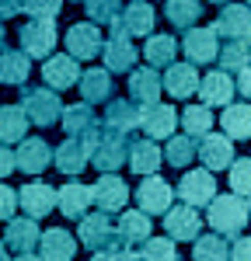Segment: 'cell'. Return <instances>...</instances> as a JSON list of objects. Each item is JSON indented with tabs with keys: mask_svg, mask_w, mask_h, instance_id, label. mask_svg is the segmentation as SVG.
<instances>
[{
	"mask_svg": "<svg viewBox=\"0 0 251 261\" xmlns=\"http://www.w3.org/2000/svg\"><path fill=\"white\" fill-rule=\"evenodd\" d=\"M209 209V226L223 237H237L244 233V226L251 220V205L244 202V195L230 192V195H216V199L206 205Z\"/></svg>",
	"mask_w": 251,
	"mask_h": 261,
	"instance_id": "6da1fadb",
	"label": "cell"
},
{
	"mask_svg": "<svg viewBox=\"0 0 251 261\" xmlns=\"http://www.w3.org/2000/svg\"><path fill=\"white\" fill-rule=\"evenodd\" d=\"M21 108L32 125L39 129H49V125H60V115H63V101L53 87H21Z\"/></svg>",
	"mask_w": 251,
	"mask_h": 261,
	"instance_id": "7a4b0ae2",
	"label": "cell"
},
{
	"mask_svg": "<svg viewBox=\"0 0 251 261\" xmlns=\"http://www.w3.org/2000/svg\"><path fill=\"white\" fill-rule=\"evenodd\" d=\"M21 49L32 56V60H45L56 53V42H60V32H56V18H28L18 32Z\"/></svg>",
	"mask_w": 251,
	"mask_h": 261,
	"instance_id": "3957f363",
	"label": "cell"
},
{
	"mask_svg": "<svg viewBox=\"0 0 251 261\" xmlns=\"http://www.w3.org/2000/svg\"><path fill=\"white\" fill-rule=\"evenodd\" d=\"M81 237L77 241L87 247V251H108V247H126L122 237H119V226L112 223V216L108 213H87L81 220V230H77Z\"/></svg>",
	"mask_w": 251,
	"mask_h": 261,
	"instance_id": "277c9868",
	"label": "cell"
},
{
	"mask_svg": "<svg viewBox=\"0 0 251 261\" xmlns=\"http://www.w3.org/2000/svg\"><path fill=\"white\" fill-rule=\"evenodd\" d=\"M154 24H157V11H154V4H146V0H133V4H126V7H122V14L112 21V35L146 39V35H154Z\"/></svg>",
	"mask_w": 251,
	"mask_h": 261,
	"instance_id": "5b68a950",
	"label": "cell"
},
{
	"mask_svg": "<svg viewBox=\"0 0 251 261\" xmlns=\"http://www.w3.org/2000/svg\"><path fill=\"white\" fill-rule=\"evenodd\" d=\"M182 53H185V60L192 66H209V63H216L220 56V35H216V28L209 24V28H188L185 35H182Z\"/></svg>",
	"mask_w": 251,
	"mask_h": 261,
	"instance_id": "8992f818",
	"label": "cell"
},
{
	"mask_svg": "<svg viewBox=\"0 0 251 261\" xmlns=\"http://www.w3.org/2000/svg\"><path fill=\"white\" fill-rule=\"evenodd\" d=\"M66 53L73 56V60H94L98 53L105 49V35H102V24H94V21H81V24H70L66 28Z\"/></svg>",
	"mask_w": 251,
	"mask_h": 261,
	"instance_id": "52a82bcc",
	"label": "cell"
},
{
	"mask_svg": "<svg viewBox=\"0 0 251 261\" xmlns=\"http://www.w3.org/2000/svg\"><path fill=\"white\" fill-rule=\"evenodd\" d=\"M174 192L182 195V202L203 209V205H209V202L216 199V178H213L209 167H195V171H185V174H182V181H178Z\"/></svg>",
	"mask_w": 251,
	"mask_h": 261,
	"instance_id": "ba28073f",
	"label": "cell"
},
{
	"mask_svg": "<svg viewBox=\"0 0 251 261\" xmlns=\"http://www.w3.org/2000/svg\"><path fill=\"white\" fill-rule=\"evenodd\" d=\"M42 81L53 91H70L81 81V60H73L70 53H53L42 63Z\"/></svg>",
	"mask_w": 251,
	"mask_h": 261,
	"instance_id": "9c48e42d",
	"label": "cell"
},
{
	"mask_svg": "<svg viewBox=\"0 0 251 261\" xmlns=\"http://www.w3.org/2000/svg\"><path fill=\"white\" fill-rule=\"evenodd\" d=\"M164 233L174 244L178 241H195V237L203 233V216H199V209L188 205V202L171 205V209L164 213Z\"/></svg>",
	"mask_w": 251,
	"mask_h": 261,
	"instance_id": "30bf717a",
	"label": "cell"
},
{
	"mask_svg": "<svg viewBox=\"0 0 251 261\" xmlns=\"http://www.w3.org/2000/svg\"><path fill=\"white\" fill-rule=\"evenodd\" d=\"M102 122H105V129H112V133H119V136H129V133L140 129L143 108L133 98H112V101H105V119Z\"/></svg>",
	"mask_w": 251,
	"mask_h": 261,
	"instance_id": "8fae6325",
	"label": "cell"
},
{
	"mask_svg": "<svg viewBox=\"0 0 251 261\" xmlns=\"http://www.w3.org/2000/svg\"><path fill=\"white\" fill-rule=\"evenodd\" d=\"M129 161V136H119L112 129H105V136L98 140V146L91 150V164L108 174V171H119L122 164Z\"/></svg>",
	"mask_w": 251,
	"mask_h": 261,
	"instance_id": "7c38bea8",
	"label": "cell"
},
{
	"mask_svg": "<svg viewBox=\"0 0 251 261\" xmlns=\"http://www.w3.org/2000/svg\"><path fill=\"white\" fill-rule=\"evenodd\" d=\"M91 192H94V205H98L102 213H108V216L122 213L126 202H129V185H126V178H119L115 171L102 174V178L91 185Z\"/></svg>",
	"mask_w": 251,
	"mask_h": 261,
	"instance_id": "4fadbf2b",
	"label": "cell"
},
{
	"mask_svg": "<svg viewBox=\"0 0 251 261\" xmlns=\"http://www.w3.org/2000/svg\"><path fill=\"white\" fill-rule=\"evenodd\" d=\"M18 205L24 209V216L45 220V216L56 209V188L45 185V181H28V185L18 188Z\"/></svg>",
	"mask_w": 251,
	"mask_h": 261,
	"instance_id": "5bb4252c",
	"label": "cell"
},
{
	"mask_svg": "<svg viewBox=\"0 0 251 261\" xmlns=\"http://www.w3.org/2000/svg\"><path fill=\"white\" fill-rule=\"evenodd\" d=\"M171 199H174V188L157 174H146L140 181V188H136V205L143 213H150V216H164L171 209Z\"/></svg>",
	"mask_w": 251,
	"mask_h": 261,
	"instance_id": "9a60e30c",
	"label": "cell"
},
{
	"mask_svg": "<svg viewBox=\"0 0 251 261\" xmlns=\"http://www.w3.org/2000/svg\"><path fill=\"white\" fill-rule=\"evenodd\" d=\"M94 205V192L91 185H81V181H66L63 188H56V209H60L66 220H77L81 223Z\"/></svg>",
	"mask_w": 251,
	"mask_h": 261,
	"instance_id": "2e32d148",
	"label": "cell"
},
{
	"mask_svg": "<svg viewBox=\"0 0 251 261\" xmlns=\"http://www.w3.org/2000/svg\"><path fill=\"white\" fill-rule=\"evenodd\" d=\"M164 91L171 94L174 101H188L192 94H199V66H192V63H171V66H164Z\"/></svg>",
	"mask_w": 251,
	"mask_h": 261,
	"instance_id": "e0dca14e",
	"label": "cell"
},
{
	"mask_svg": "<svg viewBox=\"0 0 251 261\" xmlns=\"http://www.w3.org/2000/svg\"><path fill=\"white\" fill-rule=\"evenodd\" d=\"M53 150H56V146H49L42 136H24V140L18 143V150H14L18 171H24V174H42V171L53 164Z\"/></svg>",
	"mask_w": 251,
	"mask_h": 261,
	"instance_id": "ac0fdd59",
	"label": "cell"
},
{
	"mask_svg": "<svg viewBox=\"0 0 251 261\" xmlns=\"http://www.w3.org/2000/svg\"><path fill=\"white\" fill-rule=\"evenodd\" d=\"M161 91H164V81L157 77V66H133L129 70V98L136 101L140 108L157 105Z\"/></svg>",
	"mask_w": 251,
	"mask_h": 261,
	"instance_id": "d6986e66",
	"label": "cell"
},
{
	"mask_svg": "<svg viewBox=\"0 0 251 261\" xmlns=\"http://www.w3.org/2000/svg\"><path fill=\"white\" fill-rule=\"evenodd\" d=\"M199 161L213 174L216 171H227L230 164H234V140H230L227 133H206L199 140Z\"/></svg>",
	"mask_w": 251,
	"mask_h": 261,
	"instance_id": "ffe728a7",
	"label": "cell"
},
{
	"mask_svg": "<svg viewBox=\"0 0 251 261\" xmlns=\"http://www.w3.org/2000/svg\"><path fill=\"white\" fill-rule=\"evenodd\" d=\"M53 164H56L60 174L77 178V174H84V167L91 164V153H87V146H84L81 136H66V140L53 150Z\"/></svg>",
	"mask_w": 251,
	"mask_h": 261,
	"instance_id": "44dd1931",
	"label": "cell"
},
{
	"mask_svg": "<svg viewBox=\"0 0 251 261\" xmlns=\"http://www.w3.org/2000/svg\"><path fill=\"white\" fill-rule=\"evenodd\" d=\"M77 247L81 241L70 233V230H63V226H49L45 233L39 237V258L42 261H73L77 258Z\"/></svg>",
	"mask_w": 251,
	"mask_h": 261,
	"instance_id": "7402d4cb",
	"label": "cell"
},
{
	"mask_svg": "<svg viewBox=\"0 0 251 261\" xmlns=\"http://www.w3.org/2000/svg\"><path fill=\"white\" fill-rule=\"evenodd\" d=\"M234 94H237L234 73H227V70H209L206 77L199 81V98L209 108H227L230 101H234Z\"/></svg>",
	"mask_w": 251,
	"mask_h": 261,
	"instance_id": "603a6c76",
	"label": "cell"
},
{
	"mask_svg": "<svg viewBox=\"0 0 251 261\" xmlns=\"http://www.w3.org/2000/svg\"><path fill=\"white\" fill-rule=\"evenodd\" d=\"M140 129L146 133V140H171L174 129H178V112L171 105H161V101L157 105H146Z\"/></svg>",
	"mask_w": 251,
	"mask_h": 261,
	"instance_id": "cb8c5ba5",
	"label": "cell"
},
{
	"mask_svg": "<svg viewBox=\"0 0 251 261\" xmlns=\"http://www.w3.org/2000/svg\"><path fill=\"white\" fill-rule=\"evenodd\" d=\"M213 28L223 39H248L251 35V7L248 4H223V11L216 14Z\"/></svg>",
	"mask_w": 251,
	"mask_h": 261,
	"instance_id": "d4e9b609",
	"label": "cell"
},
{
	"mask_svg": "<svg viewBox=\"0 0 251 261\" xmlns=\"http://www.w3.org/2000/svg\"><path fill=\"white\" fill-rule=\"evenodd\" d=\"M77 91H81V98L87 101V105H105V101H112V94H115L112 73H108L105 66H87V70H81Z\"/></svg>",
	"mask_w": 251,
	"mask_h": 261,
	"instance_id": "484cf974",
	"label": "cell"
},
{
	"mask_svg": "<svg viewBox=\"0 0 251 261\" xmlns=\"http://www.w3.org/2000/svg\"><path fill=\"white\" fill-rule=\"evenodd\" d=\"M140 60V53H136V45L126 39V35H112V39H105V49H102V63L108 73H129L133 66Z\"/></svg>",
	"mask_w": 251,
	"mask_h": 261,
	"instance_id": "4316f807",
	"label": "cell"
},
{
	"mask_svg": "<svg viewBox=\"0 0 251 261\" xmlns=\"http://www.w3.org/2000/svg\"><path fill=\"white\" fill-rule=\"evenodd\" d=\"M39 237H42V230L35 226L32 216L7 220V230H4V244H7V251H14V254H28V251L39 247Z\"/></svg>",
	"mask_w": 251,
	"mask_h": 261,
	"instance_id": "83f0119b",
	"label": "cell"
},
{
	"mask_svg": "<svg viewBox=\"0 0 251 261\" xmlns=\"http://www.w3.org/2000/svg\"><path fill=\"white\" fill-rule=\"evenodd\" d=\"M161 164H164V150L157 146V140H136L129 143V171L133 174H157L161 171Z\"/></svg>",
	"mask_w": 251,
	"mask_h": 261,
	"instance_id": "f1b7e54d",
	"label": "cell"
},
{
	"mask_svg": "<svg viewBox=\"0 0 251 261\" xmlns=\"http://www.w3.org/2000/svg\"><path fill=\"white\" fill-rule=\"evenodd\" d=\"M32 77V56L24 49H4L0 53V84L24 87Z\"/></svg>",
	"mask_w": 251,
	"mask_h": 261,
	"instance_id": "f546056e",
	"label": "cell"
},
{
	"mask_svg": "<svg viewBox=\"0 0 251 261\" xmlns=\"http://www.w3.org/2000/svg\"><path fill=\"white\" fill-rule=\"evenodd\" d=\"M119 237H122L126 247H133V244H143L150 233H154V226H150V213L143 209H122V216H119Z\"/></svg>",
	"mask_w": 251,
	"mask_h": 261,
	"instance_id": "4dcf8cb0",
	"label": "cell"
},
{
	"mask_svg": "<svg viewBox=\"0 0 251 261\" xmlns=\"http://www.w3.org/2000/svg\"><path fill=\"white\" fill-rule=\"evenodd\" d=\"M220 125H223V133H227L230 140L244 143L251 140V105H244V101H230L227 108H223V115H220Z\"/></svg>",
	"mask_w": 251,
	"mask_h": 261,
	"instance_id": "1f68e13d",
	"label": "cell"
},
{
	"mask_svg": "<svg viewBox=\"0 0 251 261\" xmlns=\"http://www.w3.org/2000/svg\"><path fill=\"white\" fill-rule=\"evenodd\" d=\"M178 39L174 35H146V42H143V60L150 63V66H171V63L178 60Z\"/></svg>",
	"mask_w": 251,
	"mask_h": 261,
	"instance_id": "d6a6232c",
	"label": "cell"
},
{
	"mask_svg": "<svg viewBox=\"0 0 251 261\" xmlns=\"http://www.w3.org/2000/svg\"><path fill=\"white\" fill-rule=\"evenodd\" d=\"M28 115L21 105H0V143H21L28 136Z\"/></svg>",
	"mask_w": 251,
	"mask_h": 261,
	"instance_id": "836d02e7",
	"label": "cell"
},
{
	"mask_svg": "<svg viewBox=\"0 0 251 261\" xmlns=\"http://www.w3.org/2000/svg\"><path fill=\"white\" fill-rule=\"evenodd\" d=\"M192 261H230V244L223 233H199L192 241Z\"/></svg>",
	"mask_w": 251,
	"mask_h": 261,
	"instance_id": "e575fe53",
	"label": "cell"
},
{
	"mask_svg": "<svg viewBox=\"0 0 251 261\" xmlns=\"http://www.w3.org/2000/svg\"><path fill=\"white\" fill-rule=\"evenodd\" d=\"M164 18L174 24V28H195L199 18H203V0H167L164 4Z\"/></svg>",
	"mask_w": 251,
	"mask_h": 261,
	"instance_id": "d590c367",
	"label": "cell"
},
{
	"mask_svg": "<svg viewBox=\"0 0 251 261\" xmlns=\"http://www.w3.org/2000/svg\"><path fill=\"white\" fill-rule=\"evenodd\" d=\"M216 63H220L227 73H237V70L251 66V42L248 39H227L223 45H220Z\"/></svg>",
	"mask_w": 251,
	"mask_h": 261,
	"instance_id": "8d00e7d4",
	"label": "cell"
},
{
	"mask_svg": "<svg viewBox=\"0 0 251 261\" xmlns=\"http://www.w3.org/2000/svg\"><path fill=\"white\" fill-rule=\"evenodd\" d=\"M182 129H185V136H192V140H203L206 133H213V108L209 105H188L185 112H182Z\"/></svg>",
	"mask_w": 251,
	"mask_h": 261,
	"instance_id": "74e56055",
	"label": "cell"
},
{
	"mask_svg": "<svg viewBox=\"0 0 251 261\" xmlns=\"http://www.w3.org/2000/svg\"><path fill=\"white\" fill-rule=\"evenodd\" d=\"M94 105H87V101H77V105H66L60 115V125L66 136H81L87 125H94Z\"/></svg>",
	"mask_w": 251,
	"mask_h": 261,
	"instance_id": "f35d334b",
	"label": "cell"
},
{
	"mask_svg": "<svg viewBox=\"0 0 251 261\" xmlns=\"http://www.w3.org/2000/svg\"><path fill=\"white\" fill-rule=\"evenodd\" d=\"M195 157H199V143L192 140V136H178V133H174V136L167 140L164 164H171V167H178V171H182V167H188Z\"/></svg>",
	"mask_w": 251,
	"mask_h": 261,
	"instance_id": "ab89813d",
	"label": "cell"
},
{
	"mask_svg": "<svg viewBox=\"0 0 251 261\" xmlns=\"http://www.w3.org/2000/svg\"><path fill=\"white\" fill-rule=\"evenodd\" d=\"M140 261H178L174 241L171 237H146L140 244Z\"/></svg>",
	"mask_w": 251,
	"mask_h": 261,
	"instance_id": "60d3db41",
	"label": "cell"
},
{
	"mask_svg": "<svg viewBox=\"0 0 251 261\" xmlns=\"http://www.w3.org/2000/svg\"><path fill=\"white\" fill-rule=\"evenodd\" d=\"M122 0H84V11H87V21L94 24H112V21L122 14Z\"/></svg>",
	"mask_w": 251,
	"mask_h": 261,
	"instance_id": "b9f144b4",
	"label": "cell"
},
{
	"mask_svg": "<svg viewBox=\"0 0 251 261\" xmlns=\"http://www.w3.org/2000/svg\"><path fill=\"white\" fill-rule=\"evenodd\" d=\"M230 171V192H237V195H244L251 199V157H237V161L227 167Z\"/></svg>",
	"mask_w": 251,
	"mask_h": 261,
	"instance_id": "7bdbcfd3",
	"label": "cell"
},
{
	"mask_svg": "<svg viewBox=\"0 0 251 261\" xmlns=\"http://www.w3.org/2000/svg\"><path fill=\"white\" fill-rule=\"evenodd\" d=\"M63 11V0H24L21 4V14L28 18H56Z\"/></svg>",
	"mask_w": 251,
	"mask_h": 261,
	"instance_id": "ee69618b",
	"label": "cell"
},
{
	"mask_svg": "<svg viewBox=\"0 0 251 261\" xmlns=\"http://www.w3.org/2000/svg\"><path fill=\"white\" fill-rule=\"evenodd\" d=\"M21 205H18V192L14 188H7L4 181H0V223H7V220H14V213H18Z\"/></svg>",
	"mask_w": 251,
	"mask_h": 261,
	"instance_id": "f6af8a7d",
	"label": "cell"
},
{
	"mask_svg": "<svg viewBox=\"0 0 251 261\" xmlns=\"http://www.w3.org/2000/svg\"><path fill=\"white\" fill-rule=\"evenodd\" d=\"M91 261H140V254L129 247H108V251H94Z\"/></svg>",
	"mask_w": 251,
	"mask_h": 261,
	"instance_id": "bcb514c9",
	"label": "cell"
},
{
	"mask_svg": "<svg viewBox=\"0 0 251 261\" xmlns=\"http://www.w3.org/2000/svg\"><path fill=\"white\" fill-rule=\"evenodd\" d=\"M14 167H18L14 150H7V143H0V178H11V174H14Z\"/></svg>",
	"mask_w": 251,
	"mask_h": 261,
	"instance_id": "7dc6e473",
	"label": "cell"
},
{
	"mask_svg": "<svg viewBox=\"0 0 251 261\" xmlns=\"http://www.w3.org/2000/svg\"><path fill=\"white\" fill-rule=\"evenodd\" d=\"M230 261H251V237H237V241H234Z\"/></svg>",
	"mask_w": 251,
	"mask_h": 261,
	"instance_id": "c3c4849f",
	"label": "cell"
},
{
	"mask_svg": "<svg viewBox=\"0 0 251 261\" xmlns=\"http://www.w3.org/2000/svg\"><path fill=\"white\" fill-rule=\"evenodd\" d=\"M234 77H237V81H234V87H237V94H241V98H251V66H244V70H237Z\"/></svg>",
	"mask_w": 251,
	"mask_h": 261,
	"instance_id": "681fc988",
	"label": "cell"
},
{
	"mask_svg": "<svg viewBox=\"0 0 251 261\" xmlns=\"http://www.w3.org/2000/svg\"><path fill=\"white\" fill-rule=\"evenodd\" d=\"M21 4H24V0H0V21L21 14Z\"/></svg>",
	"mask_w": 251,
	"mask_h": 261,
	"instance_id": "f907efd6",
	"label": "cell"
},
{
	"mask_svg": "<svg viewBox=\"0 0 251 261\" xmlns=\"http://www.w3.org/2000/svg\"><path fill=\"white\" fill-rule=\"evenodd\" d=\"M7 49V28H4V21H0V53Z\"/></svg>",
	"mask_w": 251,
	"mask_h": 261,
	"instance_id": "816d5d0a",
	"label": "cell"
},
{
	"mask_svg": "<svg viewBox=\"0 0 251 261\" xmlns=\"http://www.w3.org/2000/svg\"><path fill=\"white\" fill-rule=\"evenodd\" d=\"M14 261H42V258H35V254L28 251V254H18V258H14Z\"/></svg>",
	"mask_w": 251,
	"mask_h": 261,
	"instance_id": "f5cc1de1",
	"label": "cell"
},
{
	"mask_svg": "<svg viewBox=\"0 0 251 261\" xmlns=\"http://www.w3.org/2000/svg\"><path fill=\"white\" fill-rule=\"evenodd\" d=\"M0 261H11V258H7V244H4V241H0Z\"/></svg>",
	"mask_w": 251,
	"mask_h": 261,
	"instance_id": "db71d44e",
	"label": "cell"
},
{
	"mask_svg": "<svg viewBox=\"0 0 251 261\" xmlns=\"http://www.w3.org/2000/svg\"><path fill=\"white\" fill-rule=\"evenodd\" d=\"M209 4H230V0H209Z\"/></svg>",
	"mask_w": 251,
	"mask_h": 261,
	"instance_id": "11a10c76",
	"label": "cell"
},
{
	"mask_svg": "<svg viewBox=\"0 0 251 261\" xmlns=\"http://www.w3.org/2000/svg\"><path fill=\"white\" fill-rule=\"evenodd\" d=\"M70 4H84V0H70Z\"/></svg>",
	"mask_w": 251,
	"mask_h": 261,
	"instance_id": "9f6ffc18",
	"label": "cell"
},
{
	"mask_svg": "<svg viewBox=\"0 0 251 261\" xmlns=\"http://www.w3.org/2000/svg\"><path fill=\"white\" fill-rule=\"evenodd\" d=\"M244 4H248V7H251V0H244Z\"/></svg>",
	"mask_w": 251,
	"mask_h": 261,
	"instance_id": "6f0895ef",
	"label": "cell"
},
{
	"mask_svg": "<svg viewBox=\"0 0 251 261\" xmlns=\"http://www.w3.org/2000/svg\"><path fill=\"white\" fill-rule=\"evenodd\" d=\"M248 42H251V35H248Z\"/></svg>",
	"mask_w": 251,
	"mask_h": 261,
	"instance_id": "680465c9",
	"label": "cell"
},
{
	"mask_svg": "<svg viewBox=\"0 0 251 261\" xmlns=\"http://www.w3.org/2000/svg\"><path fill=\"white\" fill-rule=\"evenodd\" d=\"M248 205H251V202H248Z\"/></svg>",
	"mask_w": 251,
	"mask_h": 261,
	"instance_id": "91938a15",
	"label": "cell"
}]
</instances>
